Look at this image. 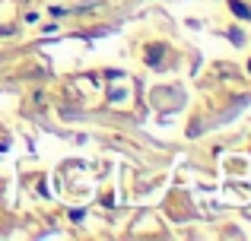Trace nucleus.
Listing matches in <instances>:
<instances>
[{"label": "nucleus", "instance_id": "obj_2", "mask_svg": "<svg viewBox=\"0 0 251 241\" xmlns=\"http://www.w3.org/2000/svg\"><path fill=\"white\" fill-rule=\"evenodd\" d=\"M229 10H232L239 19H251V10H248L245 3H242V0H229Z\"/></svg>", "mask_w": 251, "mask_h": 241}, {"label": "nucleus", "instance_id": "obj_3", "mask_svg": "<svg viewBox=\"0 0 251 241\" xmlns=\"http://www.w3.org/2000/svg\"><path fill=\"white\" fill-rule=\"evenodd\" d=\"M248 70H251V61H248Z\"/></svg>", "mask_w": 251, "mask_h": 241}, {"label": "nucleus", "instance_id": "obj_1", "mask_svg": "<svg viewBox=\"0 0 251 241\" xmlns=\"http://www.w3.org/2000/svg\"><path fill=\"white\" fill-rule=\"evenodd\" d=\"M162 57H166V44H150V51H147V64L150 67H159Z\"/></svg>", "mask_w": 251, "mask_h": 241}]
</instances>
